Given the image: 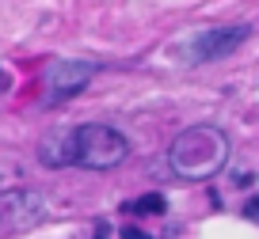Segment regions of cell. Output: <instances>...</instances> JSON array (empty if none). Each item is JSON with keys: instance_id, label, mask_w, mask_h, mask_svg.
I'll list each match as a JSON object with an SVG mask.
<instances>
[{"instance_id": "cell-1", "label": "cell", "mask_w": 259, "mask_h": 239, "mask_svg": "<svg viewBox=\"0 0 259 239\" xmlns=\"http://www.w3.org/2000/svg\"><path fill=\"white\" fill-rule=\"evenodd\" d=\"M225 163H229V137L218 126H191L168 148V167L179 183H210Z\"/></svg>"}, {"instance_id": "cell-2", "label": "cell", "mask_w": 259, "mask_h": 239, "mask_svg": "<svg viewBox=\"0 0 259 239\" xmlns=\"http://www.w3.org/2000/svg\"><path fill=\"white\" fill-rule=\"evenodd\" d=\"M130 141L122 129L107 126V122H88V126L73 129V167L88 171H114L118 163H126Z\"/></svg>"}, {"instance_id": "cell-3", "label": "cell", "mask_w": 259, "mask_h": 239, "mask_svg": "<svg viewBox=\"0 0 259 239\" xmlns=\"http://www.w3.org/2000/svg\"><path fill=\"white\" fill-rule=\"evenodd\" d=\"M251 34L248 23H229V27H206V31L191 34L183 42V53H187V65H210V61H221L229 57L236 46H244Z\"/></svg>"}, {"instance_id": "cell-4", "label": "cell", "mask_w": 259, "mask_h": 239, "mask_svg": "<svg viewBox=\"0 0 259 239\" xmlns=\"http://www.w3.org/2000/svg\"><path fill=\"white\" fill-rule=\"evenodd\" d=\"M46 198L34 190H0V231H27L42 224Z\"/></svg>"}, {"instance_id": "cell-5", "label": "cell", "mask_w": 259, "mask_h": 239, "mask_svg": "<svg viewBox=\"0 0 259 239\" xmlns=\"http://www.w3.org/2000/svg\"><path fill=\"white\" fill-rule=\"evenodd\" d=\"M99 72L96 61H76V57H65L54 61L46 69V103H61V99H73L76 91L88 88V80Z\"/></svg>"}, {"instance_id": "cell-6", "label": "cell", "mask_w": 259, "mask_h": 239, "mask_svg": "<svg viewBox=\"0 0 259 239\" xmlns=\"http://www.w3.org/2000/svg\"><path fill=\"white\" fill-rule=\"evenodd\" d=\"M42 167H73V129H54L38 141Z\"/></svg>"}, {"instance_id": "cell-7", "label": "cell", "mask_w": 259, "mask_h": 239, "mask_svg": "<svg viewBox=\"0 0 259 239\" xmlns=\"http://www.w3.org/2000/svg\"><path fill=\"white\" fill-rule=\"evenodd\" d=\"M126 213H145V216H164L168 213V198L164 194H141L138 201H126Z\"/></svg>"}, {"instance_id": "cell-8", "label": "cell", "mask_w": 259, "mask_h": 239, "mask_svg": "<svg viewBox=\"0 0 259 239\" xmlns=\"http://www.w3.org/2000/svg\"><path fill=\"white\" fill-rule=\"evenodd\" d=\"M118 235H122V239H149L145 231L138 228V224H122V228H118Z\"/></svg>"}, {"instance_id": "cell-9", "label": "cell", "mask_w": 259, "mask_h": 239, "mask_svg": "<svg viewBox=\"0 0 259 239\" xmlns=\"http://www.w3.org/2000/svg\"><path fill=\"white\" fill-rule=\"evenodd\" d=\"M244 216H248V220H259V198H251L248 205H244Z\"/></svg>"}, {"instance_id": "cell-10", "label": "cell", "mask_w": 259, "mask_h": 239, "mask_svg": "<svg viewBox=\"0 0 259 239\" xmlns=\"http://www.w3.org/2000/svg\"><path fill=\"white\" fill-rule=\"evenodd\" d=\"M107 231H111V228H107V224L99 220V224H96V235H92V239H107Z\"/></svg>"}, {"instance_id": "cell-11", "label": "cell", "mask_w": 259, "mask_h": 239, "mask_svg": "<svg viewBox=\"0 0 259 239\" xmlns=\"http://www.w3.org/2000/svg\"><path fill=\"white\" fill-rule=\"evenodd\" d=\"M0 91H8V72L0 69Z\"/></svg>"}]
</instances>
